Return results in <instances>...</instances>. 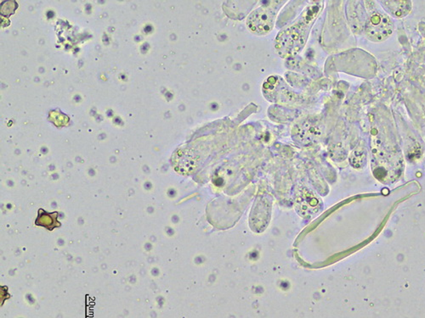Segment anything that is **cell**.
<instances>
[{
    "label": "cell",
    "mask_w": 425,
    "mask_h": 318,
    "mask_svg": "<svg viewBox=\"0 0 425 318\" xmlns=\"http://www.w3.org/2000/svg\"><path fill=\"white\" fill-rule=\"evenodd\" d=\"M384 9L396 17L406 16L412 10L411 1H381Z\"/></svg>",
    "instance_id": "obj_5"
},
{
    "label": "cell",
    "mask_w": 425,
    "mask_h": 318,
    "mask_svg": "<svg viewBox=\"0 0 425 318\" xmlns=\"http://www.w3.org/2000/svg\"><path fill=\"white\" fill-rule=\"evenodd\" d=\"M274 24V13L265 8H259L248 17V26L259 34L271 32Z\"/></svg>",
    "instance_id": "obj_2"
},
{
    "label": "cell",
    "mask_w": 425,
    "mask_h": 318,
    "mask_svg": "<svg viewBox=\"0 0 425 318\" xmlns=\"http://www.w3.org/2000/svg\"><path fill=\"white\" fill-rule=\"evenodd\" d=\"M277 41V48L282 49L283 52L287 55H292L297 52L303 45V35L298 28H291L283 32Z\"/></svg>",
    "instance_id": "obj_3"
},
{
    "label": "cell",
    "mask_w": 425,
    "mask_h": 318,
    "mask_svg": "<svg viewBox=\"0 0 425 318\" xmlns=\"http://www.w3.org/2000/svg\"><path fill=\"white\" fill-rule=\"evenodd\" d=\"M197 163L195 154L190 150H179V155L176 157V169L179 172L189 173L195 169Z\"/></svg>",
    "instance_id": "obj_4"
},
{
    "label": "cell",
    "mask_w": 425,
    "mask_h": 318,
    "mask_svg": "<svg viewBox=\"0 0 425 318\" xmlns=\"http://www.w3.org/2000/svg\"><path fill=\"white\" fill-rule=\"evenodd\" d=\"M365 29L366 34L371 41L382 42L392 34L394 25L386 14L376 12L371 14L367 21Z\"/></svg>",
    "instance_id": "obj_1"
}]
</instances>
